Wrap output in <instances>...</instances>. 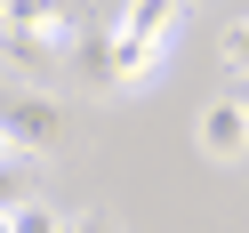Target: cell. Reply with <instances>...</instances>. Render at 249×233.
Segmentation results:
<instances>
[{"mask_svg":"<svg viewBox=\"0 0 249 233\" xmlns=\"http://www.w3.org/2000/svg\"><path fill=\"white\" fill-rule=\"evenodd\" d=\"M8 33H17V40H40V49H56V40L72 49L89 24L72 17V0H8Z\"/></svg>","mask_w":249,"mask_h":233,"instance_id":"obj_4","label":"cell"},{"mask_svg":"<svg viewBox=\"0 0 249 233\" xmlns=\"http://www.w3.org/2000/svg\"><path fill=\"white\" fill-rule=\"evenodd\" d=\"M8 233H72V225H65L40 193H17V201H8Z\"/></svg>","mask_w":249,"mask_h":233,"instance_id":"obj_6","label":"cell"},{"mask_svg":"<svg viewBox=\"0 0 249 233\" xmlns=\"http://www.w3.org/2000/svg\"><path fill=\"white\" fill-rule=\"evenodd\" d=\"M72 233H121V225H113L105 209H89V217H72Z\"/></svg>","mask_w":249,"mask_h":233,"instance_id":"obj_9","label":"cell"},{"mask_svg":"<svg viewBox=\"0 0 249 233\" xmlns=\"http://www.w3.org/2000/svg\"><path fill=\"white\" fill-rule=\"evenodd\" d=\"M0 129H8V161H40V153L65 145V105L40 97V89H17L8 113H0Z\"/></svg>","mask_w":249,"mask_h":233,"instance_id":"obj_2","label":"cell"},{"mask_svg":"<svg viewBox=\"0 0 249 233\" xmlns=\"http://www.w3.org/2000/svg\"><path fill=\"white\" fill-rule=\"evenodd\" d=\"M72 72H81L89 89H121V49H113V24H89L81 40H72Z\"/></svg>","mask_w":249,"mask_h":233,"instance_id":"obj_5","label":"cell"},{"mask_svg":"<svg viewBox=\"0 0 249 233\" xmlns=\"http://www.w3.org/2000/svg\"><path fill=\"white\" fill-rule=\"evenodd\" d=\"M177 17H185V0H129V8L113 17V49H121V89L153 81V65H161V49H169V33H177Z\"/></svg>","mask_w":249,"mask_h":233,"instance_id":"obj_1","label":"cell"},{"mask_svg":"<svg viewBox=\"0 0 249 233\" xmlns=\"http://www.w3.org/2000/svg\"><path fill=\"white\" fill-rule=\"evenodd\" d=\"M8 65L40 81V72H49V49H40V40H17V33H8Z\"/></svg>","mask_w":249,"mask_h":233,"instance_id":"obj_7","label":"cell"},{"mask_svg":"<svg viewBox=\"0 0 249 233\" xmlns=\"http://www.w3.org/2000/svg\"><path fill=\"white\" fill-rule=\"evenodd\" d=\"M241 97H249V89H241Z\"/></svg>","mask_w":249,"mask_h":233,"instance_id":"obj_10","label":"cell"},{"mask_svg":"<svg viewBox=\"0 0 249 233\" xmlns=\"http://www.w3.org/2000/svg\"><path fill=\"white\" fill-rule=\"evenodd\" d=\"M193 145L209 153V161H241V153H249V97H217V105H201Z\"/></svg>","mask_w":249,"mask_h":233,"instance_id":"obj_3","label":"cell"},{"mask_svg":"<svg viewBox=\"0 0 249 233\" xmlns=\"http://www.w3.org/2000/svg\"><path fill=\"white\" fill-rule=\"evenodd\" d=\"M225 65H233V72H249V17L225 33Z\"/></svg>","mask_w":249,"mask_h":233,"instance_id":"obj_8","label":"cell"}]
</instances>
